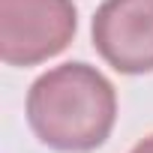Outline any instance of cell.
I'll return each mask as SVG.
<instances>
[{"instance_id": "obj_1", "label": "cell", "mask_w": 153, "mask_h": 153, "mask_svg": "<svg viewBox=\"0 0 153 153\" xmlns=\"http://www.w3.org/2000/svg\"><path fill=\"white\" fill-rule=\"evenodd\" d=\"M24 111L33 135L45 147L90 153L102 147L114 129L117 90L96 66L69 60L30 84Z\"/></svg>"}, {"instance_id": "obj_2", "label": "cell", "mask_w": 153, "mask_h": 153, "mask_svg": "<svg viewBox=\"0 0 153 153\" xmlns=\"http://www.w3.org/2000/svg\"><path fill=\"white\" fill-rule=\"evenodd\" d=\"M78 30L72 0H0V60L36 66L57 57Z\"/></svg>"}, {"instance_id": "obj_3", "label": "cell", "mask_w": 153, "mask_h": 153, "mask_svg": "<svg viewBox=\"0 0 153 153\" xmlns=\"http://www.w3.org/2000/svg\"><path fill=\"white\" fill-rule=\"evenodd\" d=\"M93 48L123 72H153V0H102L93 15Z\"/></svg>"}, {"instance_id": "obj_4", "label": "cell", "mask_w": 153, "mask_h": 153, "mask_svg": "<svg viewBox=\"0 0 153 153\" xmlns=\"http://www.w3.org/2000/svg\"><path fill=\"white\" fill-rule=\"evenodd\" d=\"M129 153H153V132H150L147 138H141V141H138Z\"/></svg>"}]
</instances>
